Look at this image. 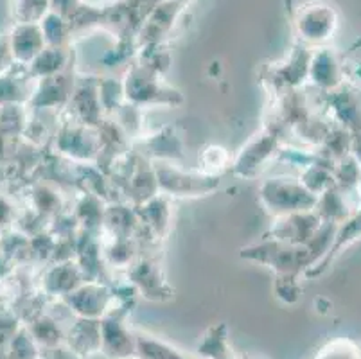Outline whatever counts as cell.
Wrapping results in <instances>:
<instances>
[{
    "instance_id": "6da1fadb",
    "label": "cell",
    "mask_w": 361,
    "mask_h": 359,
    "mask_svg": "<svg viewBox=\"0 0 361 359\" xmlns=\"http://www.w3.org/2000/svg\"><path fill=\"white\" fill-rule=\"evenodd\" d=\"M139 354L140 359H189L185 358V355L180 354L178 351H175V348L149 340L140 341Z\"/></svg>"
}]
</instances>
